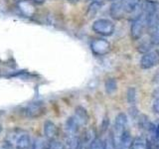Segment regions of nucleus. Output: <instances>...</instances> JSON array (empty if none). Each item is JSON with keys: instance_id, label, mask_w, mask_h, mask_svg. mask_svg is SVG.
Returning a JSON list of instances; mask_svg holds the SVG:
<instances>
[{"instance_id": "f257e3e1", "label": "nucleus", "mask_w": 159, "mask_h": 149, "mask_svg": "<svg viewBox=\"0 0 159 149\" xmlns=\"http://www.w3.org/2000/svg\"><path fill=\"white\" fill-rule=\"evenodd\" d=\"M5 143L11 149H30L31 147L29 133L20 128H15L9 131Z\"/></svg>"}, {"instance_id": "f03ea898", "label": "nucleus", "mask_w": 159, "mask_h": 149, "mask_svg": "<svg viewBox=\"0 0 159 149\" xmlns=\"http://www.w3.org/2000/svg\"><path fill=\"white\" fill-rule=\"evenodd\" d=\"M147 27H154L159 24V3L146 0L143 3V13Z\"/></svg>"}, {"instance_id": "7ed1b4c3", "label": "nucleus", "mask_w": 159, "mask_h": 149, "mask_svg": "<svg viewBox=\"0 0 159 149\" xmlns=\"http://www.w3.org/2000/svg\"><path fill=\"white\" fill-rule=\"evenodd\" d=\"M127 123V117L124 113H119L116 117V121H114V133H113V139L116 142V146L118 149L119 142L122 134L125 131V126Z\"/></svg>"}, {"instance_id": "20e7f679", "label": "nucleus", "mask_w": 159, "mask_h": 149, "mask_svg": "<svg viewBox=\"0 0 159 149\" xmlns=\"http://www.w3.org/2000/svg\"><path fill=\"white\" fill-rule=\"evenodd\" d=\"M93 30L102 36H111L114 32V24L108 19H98L93 22Z\"/></svg>"}, {"instance_id": "39448f33", "label": "nucleus", "mask_w": 159, "mask_h": 149, "mask_svg": "<svg viewBox=\"0 0 159 149\" xmlns=\"http://www.w3.org/2000/svg\"><path fill=\"white\" fill-rule=\"evenodd\" d=\"M146 26H147V24H146V20H145V17H144V15L141 14V15H139V16H137L133 20V22L131 24V28H130L131 38L133 40L140 39Z\"/></svg>"}, {"instance_id": "423d86ee", "label": "nucleus", "mask_w": 159, "mask_h": 149, "mask_svg": "<svg viewBox=\"0 0 159 149\" xmlns=\"http://www.w3.org/2000/svg\"><path fill=\"white\" fill-rule=\"evenodd\" d=\"M45 107L44 104L41 102H34L27 104L23 109V113L26 117L29 118H36L42 115L44 113Z\"/></svg>"}, {"instance_id": "0eeeda50", "label": "nucleus", "mask_w": 159, "mask_h": 149, "mask_svg": "<svg viewBox=\"0 0 159 149\" xmlns=\"http://www.w3.org/2000/svg\"><path fill=\"white\" fill-rule=\"evenodd\" d=\"M91 48H92V51L96 55H98V56H102V55H106L109 51V43L107 40L97 39V40H93L92 42Z\"/></svg>"}, {"instance_id": "6e6552de", "label": "nucleus", "mask_w": 159, "mask_h": 149, "mask_svg": "<svg viewBox=\"0 0 159 149\" xmlns=\"http://www.w3.org/2000/svg\"><path fill=\"white\" fill-rule=\"evenodd\" d=\"M158 63V54L155 52H148L140 60V67L143 70L153 68Z\"/></svg>"}, {"instance_id": "1a4fd4ad", "label": "nucleus", "mask_w": 159, "mask_h": 149, "mask_svg": "<svg viewBox=\"0 0 159 149\" xmlns=\"http://www.w3.org/2000/svg\"><path fill=\"white\" fill-rule=\"evenodd\" d=\"M80 127V124L76 120V118L74 116L68 118V120L65 124V130L69 134L70 136H75V134L78 131V129Z\"/></svg>"}, {"instance_id": "9d476101", "label": "nucleus", "mask_w": 159, "mask_h": 149, "mask_svg": "<svg viewBox=\"0 0 159 149\" xmlns=\"http://www.w3.org/2000/svg\"><path fill=\"white\" fill-rule=\"evenodd\" d=\"M124 12H125V10H124L122 4L120 1H116V2H113L111 6V17L114 18V19H120Z\"/></svg>"}, {"instance_id": "9b49d317", "label": "nucleus", "mask_w": 159, "mask_h": 149, "mask_svg": "<svg viewBox=\"0 0 159 149\" xmlns=\"http://www.w3.org/2000/svg\"><path fill=\"white\" fill-rule=\"evenodd\" d=\"M73 116L76 118V120L80 124V126L87 124V122L89 120V115H88V113L86 111V109L81 107V106H79L76 109V112H75V114H74Z\"/></svg>"}, {"instance_id": "f8f14e48", "label": "nucleus", "mask_w": 159, "mask_h": 149, "mask_svg": "<svg viewBox=\"0 0 159 149\" xmlns=\"http://www.w3.org/2000/svg\"><path fill=\"white\" fill-rule=\"evenodd\" d=\"M44 132H45V135H46L48 138L53 139L57 135L58 129L52 121H46L45 122V125H44Z\"/></svg>"}, {"instance_id": "ddd939ff", "label": "nucleus", "mask_w": 159, "mask_h": 149, "mask_svg": "<svg viewBox=\"0 0 159 149\" xmlns=\"http://www.w3.org/2000/svg\"><path fill=\"white\" fill-rule=\"evenodd\" d=\"M131 143H132L131 135L129 134V132L124 131V133L122 134V136H121L120 142H119L118 149H130Z\"/></svg>"}, {"instance_id": "4468645a", "label": "nucleus", "mask_w": 159, "mask_h": 149, "mask_svg": "<svg viewBox=\"0 0 159 149\" xmlns=\"http://www.w3.org/2000/svg\"><path fill=\"white\" fill-rule=\"evenodd\" d=\"M139 1L140 0H120L124 10L127 13H131L136 9L139 4Z\"/></svg>"}, {"instance_id": "2eb2a0df", "label": "nucleus", "mask_w": 159, "mask_h": 149, "mask_svg": "<svg viewBox=\"0 0 159 149\" xmlns=\"http://www.w3.org/2000/svg\"><path fill=\"white\" fill-rule=\"evenodd\" d=\"M147 142L144 140L143 137L138 136L136 138H134V140L131 143L130 149H146Z\"/></svg>"}, {"instance_id": "dca6fc26", "label": "nucleus", "mask_w": 159, "mask_h": 149, "mask_svg": "<svg viewBox=\"0 0 159 149\" xmlns=\"http://www.w3.org/2000/svg\"><path fill=\"white\" fill-rule=\"evenodd\" d=\"M106 91L107 93H112L116 91L117 84H116V81L114 79H108L106 82Z\"/></svg>"}, {"instance_id": "f3484780", "label": "nucleus", "mask_w": 159, "mask_h": 149, "mask_svg": "<svg viewBox=\"0 0 159 149\" xmlns=\"http://www.w3.org/2000/svg\"><path fill=\"white\" fill-rule=\"evenodd\" d=\"M46 148H47L46 143H45L44 139L42 138L35 139L34 142L31 144V147H30V149H46Z\"/></svg>"}, {"instance_id": "a211bd4d", "label": "nucleus", "mask_w": 159, "mask_h": 149, "mask_svg": "<svg viewBox=\"0 0 159 149\" xmlns=\"http://www.w3.org/2000/svg\"><path fill=\"white\" fill-rule=\"evenodd\" d=\"M103 146H104V149H117L116 146V142H114L112 134H111V135L107 138L106 142L103 143Z\"/></svg>"}, {"instance_id": "6ab92c4d", "label": "nucleus", "mask_w": 159, "mask_h": 149, "mask_svg": "<svg viewBox=\"0 0 159 149\" xmlns=\"http://www.w3.org/2000/svg\"><path fill=\"white\" fill-rule=\"evenodd\" d=\"M89 149H104L103 143L99 138H96L91 141Z\"/></svg>"}, {"instance_id": "aec40b11", "label": "nucleus", "mask_w": 159, "mask_h": 149, "mask_svg": "<svg viewBox=\"0 0 159 149\" xmlns=\"http://www.w3.org/2000/svg\"><path fill=\"white\" fill-rule=\"evenodd\" d=\"M135 98H136V93H135V89L133 88H129L128 92H127V101L130 104H134L135 102Z\"/></svg>"}, {"instance_id": "412c9836", "label": "nucleus", "mask_w": 159, "mask_h": 149, "mask_svg": "<svg viewBox=\"0 0 159 149\" xmlns=\"http://www.w3.org/2000/svg\"><path fill=\"white\" fill-rule=\"evenodd\" d=\"M152 45H153V43H152L151 40H149V41H144V42H142L140 44V46H139V51L142 52V53L143 52H148L149 50L151 49Z\"/></svg>"}, {"instance_id": "4be33fe9", "label": "nucleus", "mask_w": 159, "mask_h": 149, "mask_svg": "<svg viewBox=\"0 0 159 149\" xmlns=\"http://www.w3.org/2000/svg\"><path fill=\"white\" fill-rule=\"evenodd\" d=\"M156 29L155 31L153 32L152 34V37H151V41L153 44H159V24L157 26H155Z\"/></svg>"}, {"instance_id": "5701e85b", "label": "nucleus", "mask_w": 159, "mask_h": 149, "mask_svg": "<svg viewBox=\"0 0 159 149\" xmlns=\"http://www.w3.org/2000/svg\"><path fill=\"white\" fill-rule=\"evenodd\" d=\"M46 149H65L64 145L59 141H53L50 143V145Z\"/></svg>"}, {"instance_id": "b1692460", "label": "nucleus", "mask_w": 159, "mask_h": 149, "mask_svg": "<svg viewBox=\"0 0 159 149\" xmlns=\"http://www.w3.org/2000/svg\"><path fill=\"white\" fill-rule=\"evenodd\" d=\"M153 109L156 113L159 114V98H156L153 102Z\"/></svg>"}, {"instance_id": "393cba45", "label": "nucleus", "mask_w": 159, "mask_h": 149, "mask_svg": "<svg viewBox=\"0 0 159 149\" xmlns=\"http://www.w3.org/2000/svg\"><path fill=\"white\" fill-rule=\"evenodd\" d=\"M76 149H87L86 142H84V141H80L79 142V145L77 146Z\"/></svg>"}, {"instance_id": "a878e982", "label": "nucleus", "mask_w": 159, "mask_h": 149, "mask_svg": "<svg viewBox=\"0 0 159 149\" xmlns=\"http://www.w3.org/2000/svg\"><path fill=\"white\" fill-rule=\"evenodd\" d=\"M0 149H11V148H10L6 143H4L3 145H2L1 147H0Z\"/></svg>"}, {"instance_id": "bb28decb", "label": "nucleus", "mask_w": 159, "mask_h": 149, "mask_svg": "<svg viewBox=\"0 0 159 149\" xmlns=\"http://www.w3.org/2000/svg\"><path fill=\"white\" fill-rule=\"evenodd\" d=\"M146 149H151V146H150V143L147 142V145H146Z\"/></svg>"}, {"instance_id": "cd10ccee", "label": "nucleus", "mask_w": 159, "mask_h": 149, "mask_svg": "<svg viewBox=\"0 0 159 149\" xmlns=\"http://www.w3.org/2000/svg\"><path fill=\"white\" fill-rule=\"evenodd\" d=\"M35 1H36V2H39V3H41V2L44 1V0H35Z\"/></svg>"}, {"instance_id": "c85d7f7f", "label": "nucleus", "mask_w": 159, "mask_h": 149, "mask_svg": "<svg viewBox=\"0 0 159 149\" xmlns=\"http://www.w3.org/2000/svg\"><path fill=\"white\" fill-rule=\"evenodd\" d=\"M94 2H101V1H102V0H93Z\"/></svg>"}, {"instance_id": "c756f323", "label": "nucleus", "mask_w": 159, "mask_h": 149, "mask_svg": "<svg viewBox=\"0 0 159 149\" xmlns=\"http://www.w3.org/2000/svg\"><path fill=\"white\" fill-rule=\"evenodd\" d=\"M157 149H159V141L157 142Z\"/></svg>"}, {"instance_id": "7c9ffc66", "label": "nucleus", "mask_w": 159, "mask_h": 149, "mask_svg": "<svg viewBox=\"0 0 159 149\" xmlns=\"http://www.w3.org/2000/svg\"><path fill=\"white\" fill-rule=\"evenodd\" d=\"M1 129H2V128H1V125H0V133H1Z\"/></svg>"}, {"instance_id": "2f4dec72", "label": "nucleus", "mask_w": 159, "mask_h": 149, "mask_svg": "<svg viewBox=\"0 0 159 149\" xmlns=\"http://www.w3.org/2000/svg\"><path fill=\"white\" fill-rule=\"evenodd\" d=\"M157 54L159 55V48H158V52H157Z\"/></svg>"}, {"instance_id": "473e14b6", "label": "nucleus", "mask_w": 159, "mask_h": 149, "mask_svg": "<svg viewBox=\"0 0 159 149\" xmlns=\"http://www.w3.org/2000/svg\"><path fill=\"white\" fill-rule=\"evenodd\" d=\"M70 1H75V0H70Z\"/></svg>"}]
</instances>
